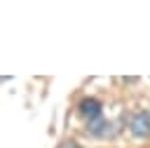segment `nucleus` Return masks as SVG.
Listing matches in <instances>:
<instances>
[{
  "label": "nucleus",
  "instance_id": "1",
  "mask_svg": "<svg viewBox=\"0 0 150 148\" xmlns=\"http://www.w3.org/2000/svg\"><path fill=\"white\" fill-rule=\"evenodd\" d=\"M129 132L138 139L150 136V113L148 110H136L129 115Z\"/></svg>",
  "mask_w": 150,
  "mask_h": 148
},
{
  "label": "nucleus",
  "instance_id": "2",
  "mask_svg": "<svg viewBox=\"0 0 150 148\" xmlns=\"http://www.w3.org/2000/svg\"><path fill=\"white\" fill-rule=\"evenodd\" d=\"M80 115L84 117V122H94V120H101V101L98 99H82L80 106H77Z\"/></svg>",
  "mask_w": 150,
  "mask_h": 148
},
{
  "label": "nucleus",
  "instance_id": "3",
  "mask_svg": "<svg viewBox=\"0 0 150 148\" xmlns=\"http://www.w3.org/2000/svg\"><path fill=\"white\" fill-rule=\"evenodd\" d=\"M115 125L112 122H108V120H94V122H87V134H91V136H98V139H105V136H112L117 129H112Z\"/></svg>",
  "mask_w": 150,
  "mask_h": 148
}]
</instances>
